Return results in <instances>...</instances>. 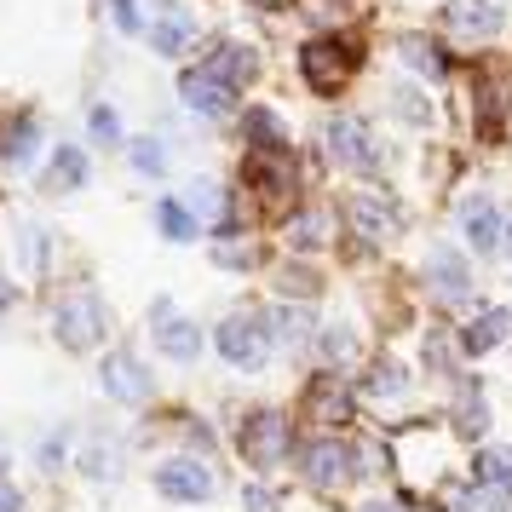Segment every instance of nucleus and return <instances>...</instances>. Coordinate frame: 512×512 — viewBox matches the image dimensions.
<instances>
[{"label":"nucleus","instance_id":"obj_1","mask_svg":"<svg viewBox=\"0 0 512 512\" xmlns=\"http://www.w3.org/2000/svg\"><path fill=\"white\" fill-rule=\"evenodd\" d=\"M47 334L64 357H98V351H110L116 311H110V300L98 294L93 282H70V288L47 305Z\"/></svg>","mask_w":512,"mask_h":512},{"label":"nucleus","instance_id":"obj_2","mask_svg":"<svg viewBox=\"0 0 512 512\" xmlns=\"http://www.w3.org/2000/svg\"><path fill=\"white\" fill-rule=\"evenodd\" d=\"M300 167L288 150H242V167H236V202L254 213V219H288L300 208Z\"/></svg>","mask_w":512,"mask_h":512},{"label":"nucleus","instance_id":"obj_3","mask_svg":"<svg viewBox=\"0 0 512 512\" xmlns=\"http://www.w3.org/2000/svg\"><path fill=\"white\" fill-rule=\"evenodd\" d=\"M363 64H369V47H363L357 29H317L294 52V70H300L305 93H317V98H346Z\"/></svg>","mask_w":512,"mask_h":512},{"label":"nucleus","instance_id":"obj_4","mask_svg":"<svg viewBox=\"0 0 512 512\" xmlns=\"http://www.w3.org/2000/svg\"><path fill=\"white\" fill-rule=\"evenodd\" d=\"M300 438H294V420L277 403H254L248 415L236 420V461L248 466L254 478H277L282 466H294Z\"/></svg>","mask_w":512,"mask_h":512},{"label":"nucleus","instance_id":"obj_5","mask_svg":"<svg viewBox=\"0 0 512 512\" xmlns=\"http://www.w3.org/2000/svg\"><path fill=\"white\" fill-rule=\"evenodd\" d=\"M208 346H213V357L236 374H259V369H271V357H277L271 328H265V311H225V317L213 323Z\"/></svg>","mask_w":512,"mask_h":512},{"label":"nucleus","instance_id":"obj_6","mask_svg":"<svg viewBox=\"0 0 512 512\" xmlns=\"http://www.w3.org/2000/svg\"><path fill=\"white\" fill-rule=\"evenodd\" d=\"M150 489H156V501L179 512H202L219 495V478H213V466L202 455H190V449H173L162 461L150 466Z\"/></svg>","mask_w":512,"mask_h":512},{"label":"nucleus","instance_id":"obj_7","mask_svg":"<svg viewBox=\"0 0 512 512\" xmlns=\"http://www.w3.org/2000/svg\"><path fill=\"white\" fill-rule=\"evenodd\" d=\"M144 328H150V346H156V357H162V363L190 369V363H202V351H208V334L196 328V317H190L185 305H173L167 294H162V300H150Z\"/></svg>","mask_w":512,"mask_h":512},{"label":"nucleus","instance_id":"obj_8","mask_svg":"<svg viewBox=\"0 0 512 512\" xmlns=\"http://www.w3.org/2000/svg\"><path fill=\"white\" fill-rule=\"evenodd\" d=\"M98 392L116 409H144V403H156V374L133 346H110L98 351Z\"/></svg>","mask_w":512,"mask_h":512},{"label":"nucleus","instance_id":"obj_9","mask_svg":"<svg viewBox=\"0 0 512 512\" xmlns=\"http://www.w3.org/2000/svg\"><path fill=\"white\" fill-rule=\"evenodd\" d=\"M317 150H323V162L346 167V173H357V179H374V173H380V139L369 133L363 116H328Z\"/></svg>","mask_w":512,"mask_h":512},{"label":"nucleus","instance_id":"obj_10","mask_svg":"<svg viewBox=\"0 0 512 512\" xmlns=\"http://www.w3.org/2000/svg\"><path fill=\"white\" fill-rule=\"evenodd\" d=\"M340 225H346V236L357 248H386L403 231V208L386 190H351L346 208H340Z\"/></svg>","mask_w":512,"mask_h":512},{"label":"nucleus","instance_id":"obj_11","mask_svg":"<svg viewBox=\"0 0 512 512\" xmlns=\"http://www.w3.org/2000/svg\"><path fill=\"white\" fill-rule=\"evenodd\" d=\"M41 162H47V121H41V110H29V104L6 110L0 116V167L24 179V173H41Z\"/></svg>","mask_w":512,"mask_h":512},{"label":"nucleus","instance_id":"obj_12","mask_svg":"<svg viewBox=\"0 0 512 512\" xmlns=\"http://www.w3.org/2000/svg\"><path fill=\"white\" fill-rule=\"evenodd\" d=\"M294 466H300L305 489H317V495H334V489H346L351 478H357V466H351V443L334 438V432H311V438L300 443Z\"/></svg>","mask_w":512,"mask_h":512},{"label":"nucleus","instance_id":"obj_13","mask_svg":"<svg viewBox=\"0 0 512 512\" xmlns=\"http://www.w3.org/2000/svg\"><path fill=\"white\" fill-rule=\"evenodd\" d=\"M305 415H311V426L317 432H340V426H351L357 420V386H351L346 374H334V369H317L311 380H305Z\"/></svg>","mask_w":512,"mask_h":512},{"label":"nucleus","instance_id":"obj_14","mask_svg":"<svg viewBox=\"0 0 512 512\" xmlns=\"http://www.w3.org/2000/svg\"><path fill=\"white\" fill-rule=\"evenodd\" d=\"M466 81H472V87H466L472 133H478V139H501V133H507V116H512V81L501 70H489V64H478Z\"/></svg>","mask_w":512,"mask_h":512},{"label":"nucleus","instance_id":"obj_15","mask_svg":"<svg viewBox=\"0 0 512 512\" xmlns=\"http://www.w3.org/2000/svg\"><path fill=\"white\" fill-rule=\"evenodd\" d=\"M75 472L87 484H121L127 478V438L110 432V426H87L75 438Z\"/></svg>","mask_w":512,"mask_h":512},{"label":"nucleus","instance_id":"obj_16","mask_svg":"<svg viewBox=\"0 0 512 512\" xmlns=\"http://www.w3.org/2000/svg\"><path fill=\"white\" fill-rule=\"evenodd\" d=\"M87 185H93V156H87V144H75V139L52 144L41 173H35V190L52 196V202H64V196H81Z\"/></svg>","mask_w":512,"mask_h":512},{"label":"nucleus","instance_id":"obj_17","mask_svg":"<svg viewBox=\"0 0 512 512\" xmlns=\"http://www.w3.org/2000/svg\"><path fill=\"white\" fill-rule=\"evenodd\" d=\"M443 29L461 47H489L507 29V0H443Z\"/></svg>","mask_w":512,"mask_h":512},{"label":"nucleus","instance_id":"obj_18","mask_svg":"<svg viewBox=\"0 0 512 512\" xmlns=\"http://www.w3.org/2000/svg\"><path fill=\"white\" fill-rule=\"evenodd\" d=\"M196 35H202V24H196V12H190L185 0H156V6H150L144 41H150L156 58H185V52L196 47Z\"/></svg>","mask_w":512,"mask_h":512},{"label":"nucleus","instance_id":"obj_19","mask_svg":"<svg viewBox=\"0 0 512 512\" xmlns=\"http://www.w3.org/2000/svg\"><path fill=\"white\" fill-rule=\"evenodd\" d=\"M173 93H179V104H185L190 116H202V121H225L236 110V93L219 81V75L196 58V64H185L179 70V81H173Z\"/></svg>","mask_w":512,"mask_h":512},{"label":"nucleus","instance_id":"obj_20","mask_svg":"<svg viewBox=\"0 0 512 512\" xmlns=\"http://www.w3.org/2000/svg\"><path fill=\"white\" fill-rule=\"evenodd\" d=\"M277 236H282V248H288L294 259H311V254H323L328 242L340 236V213L317 208V202H300V208L277 225Z\"/></svg>","mask_w":512,"mask_h":512},{"label":"nucleus","instance_id":"obj_21","mask_svg":"<svg viewBox=\"0 0 512 512\" xmlns=\"http://www.w3.org/2000/svg\"><path fill=\"white\" fill-rule=\"evenodd\" d=\"M265 328H271V346H277V351H288V357H311L323 317H317L311 305L277 300V305H265Z\"/></svg>","mask_w":512,"mask_h":512},{"label":"nucleus","instance_id":"obj_22","mask_svg":"<svg viewBox=\"0 0 512 512\" xmlns=\"http://www.w3.org/2000/svg\"><path fill=\"white\" fill-rule=\"evenodd\" d=\"M426 294L443 305V311H461L472 300V265H466L455 248H438L426 259Z\"/></svg>","mask_w":512,"mask_h":512},{"label":"nucleus","instance_id":"obj_23","mask_svg":"<svg viewBox=\"0 0 512 512\" xmlns=\"http://www.w3.org/2000/svg\"><path fill=\"white\" fill-rule=\"evenodd\" d=\"M202 64H208L225 87H231L236 98L248 93L259 81V52H254V41H236V35H225V41H213L208 52H202Z\"/></svg>","mask_w":512,"mask_h":512},{"label":"nucleus","instance_id":"obj_24","mask_svg":"<svg viewBox=\"0 0 512 512\" xmlns=\"http://www.w3.org/2000/svg\"><path fill=\"white\" fill-rule=\"evenodd\" d=\"M12 248H18V271L29 282H47L52 265H58V236H52L47 219H18L12 225Z\"/></svg>","mask_w":512,"mask_h":512},{"label":"nucleus","instance_id":"obj_25","mask_svg":"<svg viewBox=\"0 0 512 512\" xmlns=\"http://www.w3.org/2000/svg\"><path fill=\"white\" fill-rule=\"evenodd\" d=\"M409 363L403 357H392V351H380V357H369L363 363V374H357V397H369V403H397V397L409 392Z\"/></svg>","mask_w":512,"mask_h":512},{"label":"nucleus","instance_id":"obj_26","mask_svg":"<svg viewBox=\"0 0 512 512\" xmlns=\"http://www.w3.org/2000/svg\"><path fill=\"white\" fill-rule=\"evenodd\" d=\"M455 219H461V236L478 254H501V208L489 196H461Z\"/></svg>","mask_w":512,"mask_h":512},{"label":"nucleus","instance_id":"obj_27","mask_svg":"<svg viewBox=\"0 0 512 512\" xmlns=\"http://www.w3.org/2000/svg\"><path fill=\"white\" fill-rule=\"evenodd\" d=\"M455 334H461L466 357H489L501 340H512V311H507V305H484V311H478V317H466Z\"/></svg>","mask_w":512,"mask_h":512},{"label":"nucleus","instance_id":"obj_28","mask_svg":"<svg viewBox=\"0 0 512 512\" xmlns=\"http://www.w3.org/2000/svg\"><path fill=\"white\" fill-rule=\"evenodd\" d=\"M236 133H242V150H288V121L271 104L236 110Z\"/></svg>","mask_w":512,"mask_h":512},{"label":"nucleus","instance_id":"obj_29","mask_svg":"<svg viewBox=\"0 0 512 512\" xmlns=\"http://www.w3.org/2000/svg\"><path fill=\"white\" fill-rule=\"evenodd\" d=\"M156 236L173 242V248H190V242L208 236V225H202V213L190 208L185 196H162V202H156Z\"/></svg>","mask_w":512,"mask_h":512},{"label":"nucleus","instance_id":"obj_30","mask_svg":"<svg viewBox=\"0 0 512 512\" xmlns=\"http://www.w3.org/2000/svg\"><path fill=\"white\" fill-rule=\"evenodd\" d=\"M397 58H403L409 70H420V81H449V75H455V58L443 52L438 35H403V41H397Z\"/></svg>","mask_w":512,"mask_h":512},{"label":"nucleus","instance_id":"obj_31","mask_svg":"<svg viewBox=\"0 0 512 512\" xmlns=\"http://www.w3.org/2000/svg\"><path fill=\"white\" fill-rule=\"evenodd\" d=\"M271 294L294 300V305H311L323 294V271H311V259H282L277 271H271Z\"/></svg>","mask_w":512,"mask_h":512},{"label":"nucleus","instance_id":"obj_32","mask_svg":"<svg viewBox=\"0 0 512 512\" xmlns=\"http://www.w3.org/2000/svg\"><path fill=\"white\" fill-rule=\"evenodd\" d=\"M311 363L317 369H346V363H357V328L351 323H323L317 328V346H311Z\"/></svg>","mask_w":512,"mask_h":512},{"label":"nucleus","instance_id":"obj_33","mask_svg":"<svg viewBox=\"0 0 512 512\" xmlns=\"http://www.w3.org/2000/svg\"><path fill=\"white\" fill-rule=\"evenodd\" d=\"M64 466H75V426L70 420L52 426V432H41V443H35V472H41V478H58Z\"/></svg>","mask_w":512,"mask_h":512},{"label":"nucleus","instance_id":"obj_34","mask_svg":"<svg viewBox=\"0 0 512 512\" xmlns=\"http://www.w3.org/2000/svg\"><path fill=\"white\" fill-rule=\"evenodd\" d=\"M87 139H93L98 150H127V121H121V110L110 98H93V104H87Z\"/></svg>","mask_w":512,"mask_h":512},{"label":"nucleus","instance_id":"obj_35","mask_svg":"<svg viewBox=\"0 0 512 512\" xmlns=\"http://www.w3.org/2000/svg\"><path fill=\"white\" fill-rule=\"evenodd\" d=\"M449 409H455L449 420H455V432H461V438H484V432H489V403H484V392H478L472 380L455 392V403H449Z\"/></svg>","mask_w":512,"mask_h":512},{"label":"nucleus","instance_id":"obj_36","mask_svg":"<svg viewBox=\"0 0 512 512\" xmlns=\"http://www.w3.org/2000/svg\"><path fill=\"white\" fill-rule=\"evenodd\" d=\"M449 512H512V484H466L449 495Z\"/></svg>","mask_w":512,"mask_h":512},{"label":"nucleus","instance_id":"obj_37","mask_svg":"<svg viewBox=\"0 0 512 512\" xmlns=\"http://www.w3.org/2000/svg\"><path fill=\"white\" fill-rule=\"evenodd\" d=\"M127 167H133L139 179H167V144L156 139V133L127 139Z\"/></svg>","mask_w":512,"mask_h":512},{"label":"nucleus","instance_id":"obj_38","mask_svg":"<svg viewBox=\"0 0 512 512\" xmlns=\"http://www.w3.org/2000/svg\"><path fill=\"white\" fill-rule=\"evenodd\" d=\"M213 265L231 271V277H254L259 271V248L254 236H231V242H213Z\"/></svg>","mask_w":512,"mask_h":512},{"label":"nucleus","instance_id":"obj_39","mask_svg":"<svg viewBox=\"0 0 512 512\" xmlns=\"http://www.w3.org/2000/svg\"><path fill=\"white\" fill-rule=\"evenodd\" d=\"M392 110L409 121V127H432V121H438V110H432L426 87H409V81H397V87H392Z\"/></svg>","mask_w":512,"mask_h":512},{"label":"nucleus","instance_id":"obj_40","mask_svg":"<svg viewBox=\"0 0 512 512\" xmlns=\"http://www.w3.org/2000/svg\"><path fill=\"white\" fill-rule=\"evenodd\" d=\"M420 357H426V369L449 374V369H455V363L466 357V351H461V334H449V328H432V334L420 340Z\"/></svg>","mask_w":512,"mask_h":512},{"label":"nucleus","instance_id":"obj_41","mask_svg":"<svg viewBox=\"0 0 512 512\" xmlns=\"http://www.w3.org/2000/svg\"><path fill=\"white\" fill-rule=\"evenodd\" d=\"M472 484H512V449L489 443L472 455Z\"/></svg>","mask_w":512,"mask_h":512},{"label":"nucleus","instance_id":"obj_42","mask_svg":"<svg viewBox=\"0 0 512 512\" xmlns=\"http://www.w3.org/2000/svg\"><path fill=\"white\" fill-rule=\"evenodd\" d=\"M104 18H110V29H116L121 41H133V35H144V6L139 0H104Z\"/></svg>","mask_w":512,"mask_h":512},{"label":"nucleus","instance_id":"obj_43","mask_svg":"<svg viewBox=\"0 0 512 512\" xmlns=\"http://www.w3.org/2000/svg\"><path fill=\"white\" fill-rule=\"evenodd\" d=\"M386 455H392V449H386V443H351V466H357V478H380V472H386Z\"/></svg>","mask_w":512,"mask_h":512},{"label":"nucleus","instance_id":"obj_44","mask_svg":"<svg viewBox=\"0 0 512 512\" xmlns=\"http://www.w3.org/2000/svg\"><path fill=\"white\" fill-rule=\"evenodd\" d=\"M179 432H185L190 455H213V432H208V420H196V415H179Z\"/></svg>","mask_w":512,"mask_h":512},{"label":"nucleus","instance_id":"obj_45","mask_svg":"<svg viewBox=\"0 0 512 512\" xmlns=\"http://www.w3.org/2000/svg\"><path fill=\"white\" fill-rule=\"evenodd\" d=\"M242 512H277V495L265 489V478H254V484L242 489Z\"/></svg>","mask_w":512,"mask_h":512},{"label":"nucleus","instance_id":"obj_46","mask_svg":"<svg viewBox=\"0 0 512 512\" xmlns=\"http://www.w3.org/2000/svg\"><path fill=\"white\" fill-rule=\"evenodd\" d=\"M18 300H24V288L12 282V271H0V323H6L12 311H18Z\"/></svg>","mask_w":512,"mask_h":512},{"label":"nucleus","instance_id":"obj_47","mask_svg":"<svg viewBox=\"0 0 512 512\" xmlns=\"http://www.w3.org/2000/svg\"><path fill=\"white\" fill-rule=\"evenodd\" d=\"M0 512H29V495L12 478H0Z\"/></svg>","mask_w":512,"mask_h":512},{"label":"nucleus","instance_id":"obj_48","mask_svg":"<svg viewBox=\"0 0 512 512\" xmlns=\"http://www.w3.org/2000/svg\"><path fill=\"white\" fill-rule=\"evenodd\" d=\"M501 254H507V259H512V208H507V213H501Z\"/></svg>","mask_w":512,"mask_h":512},{"label":"nucleus","instance_id":"obj_49","mask_svg":"<svg viewBox=\"0 0 512 512\" xmlns=\"http://www.w3.org/2000/svg\"><path fill=\"white\" fill-rule=\"evenodd\" d=\"M357 512H403V507H397V501H380V495H369V501H363Z\"/></svg>","mask_w":512,"mask_h":512},{"label":"nucleus","instance_id":"obj_50","mask_svg":"<svg viewBox=\"0 0 512 512\" xmlns=\"http://www.w3.org/2000/svg\"><path fill=\"white\" fill-rule=\"evenodd\" d=\"M248 6H265V12H282V6H300V0H248Z\"/></svg>","mask_w":512,"mask_h":512},{"label":"nucleus","instance_id":"obj_51","mask_svg":"<svg viewBox=\"0 0 512 512\" xmlns=\"http://www.w3.org/2000/svg\"><path fill=\"white\" fill-rule=\"evenodd\" d=\"M0 478H12V455H6V443H0Z\"/></svg>","mask_w":512,"mask_h":512}]
</instances>
